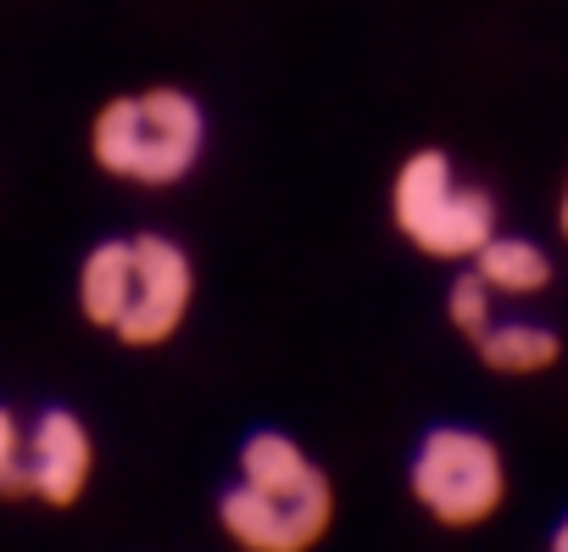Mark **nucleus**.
I'll return each mask as SVG.
<instances>
[{
  "label": "nucleus",
  "mask_w": 568,
  "mask_h": 552,
  "mask_svg": "<svg viewBox=\"0 0 568 552\" xmlns=\"http://www.w3.org/2000/svg\"><path fill=\"white\" fill-rule=\"evenodd\" d=\"M335 519V491L324 469L278 430L240 446V474L217 496V524L240 552H307Z\"/></svg>",
  "instance_id": "obj_1"
},
{
  "label": "nucleus",
  "mask_w": 568,
  "mask_h": 552,
  "mask_svg": "<svg viewBox=\"0 0 568 552\" xmlns=\"http://www.w3.org/2000/svg\"><path fill=\"white\" fill-rule=\"evenodd\" d=\"M201 145H206V112L190 90H173V84L112 96L90 123L95 168L145 190L179 184L201 162Z\"/></svg>",
  "instance_id": "obj_2"
},
{
  "label": "nucleus",
  "mask_w": 568,
  "mask_h": 552,
  "mask_svg": "<svg viewBox=\"0 0 568 552\" xmlns=\"http://www.w3.org/2000/svg\"><path fill=\"white\" fill-rule=\"evenodd\" d=\"M396 229L440 262H474L496 240V201L479 184H463L446 151H413L390 184Z\"/></svg>",
  "instance_id": "obj_3"
},
{
  "label": "nucleus",
  "mask_w": 568,
  "mask_h": 552,
  "mask_svg": "<svg viewBox=\"0 0 568 552\" xmlns=\"http://www.w3.org/2000/svg\"><path fill=\"white\" fill-rule=\"evenodd\" d=\"M407 485H413V502L435 524L468 530V524H485L501 508V496H507V463H501V452H496L490 435L463 430V424H440V430H429L418 441L413 469H407Z\"/></svg>",
  "instance_id": "obj_4"
},
{
  "label": "nucleus",
  "mask_w": 568,
  "mask_h": 552,
  "mask_svg": "<svg viewBox=\"0 0 568 552\" xmlns=\"http://www.w3.org/2000/svg\"><path fill=\"white\" fill-rule=\"evenodd\" d=\"M195 302V262L168 234H134V273H129V302L118 319L123 347H162L184 330Z\"/></svg>",
  "instance_id": "obj_5"
},
{
  "label": "nucleus",
  "mask_w": 568,
  "mask_h": 552,
  "mask_svg": "<svg viewBox=\"0 0 568 552\" xmlns=\"http://www.w3.org/2000/svg\"><path fill=\"white\" fill-rule=\"evenodd\" d=\"M95 474V441L84 430V419H73L68 408H51L29 424V496L51 502V508H73L84 496Z\"/></svg>",
  "instance_id": "obj_6"
},
{
  "label": "nucleus",
  "mask_w": 568,
  "mask_h": 552,
  "mask_svg": "<svg viewBox=\"0 0 568 552\" xmlns=\"http://www.w3.org/2000/svg\"><path fill=\"white\" fill-rule=\"evenodd\" d=\"M129 273H134V234L129 240H101L84 268H79V308L95 330H118L123 302H129Z\"/></svg>",
  "instance_id": "obj_7"
},
{
  "label": "nucleus",
  "mask_w": 568,
  "mask_h": 552,
  "mask_svg": "<svg viewBox=\"0 0 568 552\" xmlns=\"http://www.w3.org/2000/svg\"><path fill=\"white\" fill-rule=\"evenodd\" d=\"M474 273L496 297H535V291L551 285V257L535 240H524V234H496L474 257Z\"/></svg>",
  "instance_id": "obj_8"
},
{
  "label": "nucleus",
  "mask_w": 568,
  "mask_h": 552,
  "mask_svg": "<svg viewBox=\"0 0 568 552\" xmlns=\"http://www.w3.org/2000/svg\"><path fill=\"white\" fill-rule=\"evenodd\" d=\"M479 358H485V369H496V374H540V369H551L557 363V330H546V324H524V319H513V324H490L479 341Z\"/></svg>",
  "instance_id": "obj_9"
},
{
  "label": "nucleus",
  "mask_w": 568,
  "mask_h": 552,
  "mask_svg": "<svg viewBox=\"0 0 568 552\" xmlns=\"http://www.w3.org/2000/svg\"><path fill=\"white\" fill-rule=\"evenodd\" d=\"M0 496H29V424L0 408Z\"/></svg>",
  "instance_id": "obj_10"
},
{
  "label": "nucleus",
  "mask_w": 568,
  "mask_h": 552,
  "mask_svg": "<svg viewBox=\"0 0 568 552\" xmlns=\"http://www.w3.org/2000/svg\"><path fill=\"white\" fill-rule=\"evenodd\" d=\"M490 297H496V291L479 280V273H463V280L452 285V297H446V313H452V324H457L468 341H479V335L496 324V319H490Z\"/></svg>",
  "instance_id": "obj_11"
},
{
  "label": "nucleus",
  "mask_w": 568,
  "mask_h": 552,
  "mask_svg": "<svg viewBox=\"0 0 568 552\" xmlns=\"http://www.w3.org/2000/svg\"><path fill=\"white\" fill-rule=\"evenodd\" d=\"M557 229H562V240H568V184H562V207H557Z\"/></svg>",
  "instance_id": "obj_12"
},
{
  "label": "nucleus",
  "mask_w": 568,
  "mask_h": 552,
  "mask_svg": "<svg viewBox=\"0 0 568 552\" xmlns=\"http://www.w3.org/2000/svg\"><path fill=\"white\" fill-rule=\"evenodd\" d=\"M557 546H568V519H562V524H557Z\"/></svg>",
  "instance_id": "obj_13"
},
{
  "label": "nucleus",
  "mask_w": 568,
  "mask_h": 552,
  "mask_svg": "<svg viewBox=\"0 0 568 552\" xmlns=\"http://www.w3.org/2000/svg\"><path fill=\"white\" fill-rule=\"evenodd\" d=\"M551 552H568V546H557V541H551Z\"/></svg>",
  "instance_id": "obj_14"
}]
</instances>
